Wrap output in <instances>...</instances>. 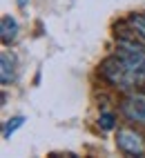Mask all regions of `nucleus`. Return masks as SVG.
<instances>
[{
	"mask_svg": "<svg viewBox=\"0 0 145 158\" xmlns=\"http://www.w3.org/2000/svg\"><path fill=\"white\" fill-rule=\"evenodd\" d=\"M103 78L109 85L118 87V89H134V87H145V76L132 65L130 60H125L121 54L109 56L105 62L100 65Z\"/></svg>",
	"mask_w": 145,
	"mask_h": 158,
	"instance_id": "obj_1",
	"label": "nucleus"
},
{
	"mask_svg": "<svg viewBox=\"0 0 145 158\" xmlns=\"http://www.w3.org/2000/svg\"><path fill=\"white\" fill-rule=\"evenodd\" d=\"M116 145L121 152H125L130 156H145V138L134 129H118Z\"/></svg>",
	"mask_w": 145,
	"mask_h": 158,
	"instance_id": "obj_2",
	"label": "nucleus"
},
{
	"mask_svg": "<svg viewBox=\"0 0 145 158\" xmlns=\"http://www.w3.org/2000/svg\"><path fill=\"white\" fill-rule=\"evenodd\" d=\"M121 109H123V114H125L130 120L145 125V102L141 100L139 94H134V96H130L127 100H123V107Z\"/></svg>",
	"mask_w": 145,
	"mask_h": 158,
	"instance_id": "obj_3",
	"label": "nucleus"
},
{
	"mask_svg": "<svg viewBox=\"0 0 145 158\" xmlns=\"http://www.w3.org/2000/svg\"><path fill=\"white\" fill-rule=\"evenodd\" d=\"M16 56L9 54V51H2L0 56V82L2 85H9L14 78H16Z\"/></svg>",
	"mask_w": 145,
	"mask_h": 158,
	"instance_id": "obj_4",
	"label": "nucleus"
},
{
	"mask_svg": "<svg viewBox=\"0 0 145 158\" xmlns=\"http://www.w3.org/2000/svg\"><path fill=\"white\" fill-rule=\"evenodd\" d=\"M18 31H20V27H18V20H16L14 16L5 14V16H2V20H0V36H2V43H5V45H11V43H16Z\"/></svg>",
	"mask_w": 145,
	"mask_h": 158,
	"instance_id": "obj_5",
	"label": "nucleus"
},
{
	"mask_svg": "<svg viewBox=\"0 0 145 158\" xmlns=\"http://www.w3.org/2000/svg\"><path fill=\"white\" fill-rule=\"evenodd\" d=\"M25 125V116H14V118L5 120L2 125V138H11V134H16Z\"/></svg>",
	"mask_w": 145,
	"mask_h": 158,
	"instance_id": "obj_6",
	"label": "nucleus"
},
{
	"mask_svg": "<svg viewBox=\"0 0 145 158\" xmlns=\"http://www.w3.org/2000/svg\"><path fill=\"white\" fill-rule=\"evenodd\" d=\"M98 125H100V129H114V114L103 111L98 116Z\"/></svg>",
	"mask_w": 145,
	"mask_h": 158,
	"instance_id": "obj_7",
	"label": "nucleus"
},
{
	"mask_svg": "<svg viewBox=\"0 0 145 158\" xmlns=\"http://www.w3.org/2000/svg\"><path fill=\"white\" fill-rule=\"evenodd\" d=\"M16 2H18V7H23V9H25V7H27V2H29V0H16Z\"/></svg>",
	"mask_w": 145,
	"mask_h": 158,
	"instance_id": "obj_8",
	"label": "nucleus"
},
{
	"mask_svg": "<svg viewBox=\"0 0 145 158\" xmlns=\"http://www.w3.org/2000/svg\"><path fill=\"white\" fill-rule=\"evenodd\" d=\"M139 96H141V100H143V102H145V94H139Z\"/></svg>",
	"mask_w": 145,
	"mask_h": 158,
	"instance_id": "obj_9",
	"label": "nucleus"
}]
</instances>
